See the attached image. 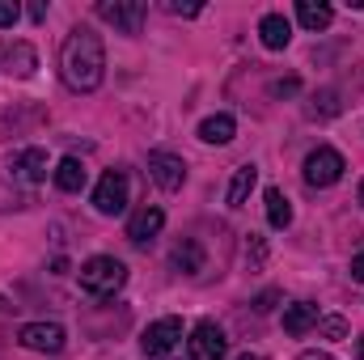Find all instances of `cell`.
Segmentation results:
<instances>
[{"mask_svg":"<svg viewBox=\"0 0 364 360\" xmlns=\"http://www.w3.org/2000/svg\"><path fill=\"white\" fill-rule=\"evenodd\" d=\"M263 259H267V246H263L259 233H250V242H246V263H250V268H263Z\"/></svg>","mask_w":364,"mask_h":360,"instance_id":"22","label":"cell"},{"mask_svg":"<svg viewBox=\"0 0 364 360\" xmlns=\"http://www.w3.org/2000/svg\"><path fill=\"white\" fill-rule=\"evenodd\" d=\"M255 182H259V166H237V174H233V182H229V195H225V203L229 208H242L246 199H250V191H255Z\"/></svg>","mask_w":364,"mask_h":360,"instance_id":"17","label":"cell"},{"mask_svg":"<svg viewBox=\"0 0 364 360\" xmlns=\"http://www.w3.org/2000/svg\"><path fill=\"white\" fill-rule=\"evenodd\" d=\"M144 13H149V4H144V0H97V17H102V21H110V26H114V30H123V34H140Z\"/></svg>","mask_w":364,"mask_h":360,"instance_id":"4","label":"cell"},{"mask_svg":"<svg viewBox=\"0 0 364 360\" xmlns=\"http://www.w3.org/2000/svg\"><path fill=\"white\" fill-rule=\"evenodd\" d=\"M34 68H38V55L30 43H0V73L26 81V77H34Z\"/></svg>","mask_w":364,"mask_h":360,"instance_id":"10","label":"cell"},{"mask_svg":"<svg viewBox=\"0 0 364 360\" xmlns=\"http://www.w3.org/2000/svg\"><path fill=\"white\" fill-rule=\"evenodd\" d=\"M85 182H90V170H85V162H77V157H64V162L55 166V186H60V191L77 195Z\"/></svg>","mask_w":364,"mask_h":360,"instance_id":"19","label":"cell"},{"mask_svg":"<svg viewBox=\"0 0 364 360\" xmlns=\"http://www.w3.org/2000/svg\"><path fill=\"white\" fill-rule=\"evenodd\" d=\"M318 335L322 339H348V318H339V314L318 318Z\"/></svg>","mask_w":364,"mask_h":360,"instance_id":"21","label":"cell"},{"mask_svg":"<svg viewBox=\"0 0 364 360\" xmlns=\"http://www.w3.org/2000/svg\"><path fill=\"white\" fill-rule=\"evenodd\" d=\"M166 9H170L174 17H199V9H203V4H182V0H170Z\"/></svg>","mask_w":364,"mask_h":360,"instance_id":"25","label":"cell"},{"mask_svg":"<svg viewBox=\"0 0 364 360\" xmlns=\"http://www.w3.org/2000/svg\"><path fill=\"white\" fill-rule=\"evenodd\" d=\"M233 136H237L233 115H208V119L199 123V140H208V144H229Z\"/></svg>","mask_w":364,"mask_h":360,"instance_id":"16","label":"cell"},{"mask_svg":"<svg viewBox=\"0 0 364 360\" xmlns=\"http://www.w3.org/2000/svg\"><path fill=\"white\" fill-rule=\"evenodd\" d=\"M93 208L102 216H119L127 208V174L123 170H106L102 182L93 186Z\"/></svg>","mask_w":364,"mask_h":360,"instance_id":"7","label":"cell"},{"mask_svg":"<svg viewBox=\"0 0 364 360\" xmlns=\"http://www.w3.org/2000/svg\"><path fill=\"white\" fill-rule=\"evenodd\" d=\"M343 170H348V162H343V153L339 149H331V144H318L309 157H305V182L309 186H335V182L343 179Z\"/></svg>","mask_w":364,"mask_h":360,"instance_id":"3","label":"cell"},{"mask_svg":"<svg viewBox=\"0 0 364 360\" xmlns=\"http://www.w3.org/2000/svg\"><path fill=\"white\" fill-rule=\"evenodd\" d=\"M318 102H322V106H314V115H318V110H322V115H339V102H335V93L331 90L318 93Z\"/></svg>","mask_w":364,"mask_h":360,"instance_id":"24","label":"cell"},{"mask_svg":"<svg viewBox=\"0 0 364 360\" xmlns=\"http://www.w3.org/2000/svg\"><path fill=\"white\" fill-rule=\"evenodd\" d=\"M360 208H364V179H360Z\"/></svg>","mask_w":364,"mask_h":360,"instance_id":"32","label":"cell"},{"mask_svg":"<svg viewBox=\"0 0 364 360\" xmlns=\"http://www.w3.org/2000/svg\"><path fill=\"white\" fill-rule=\"evenodd\" d=\"M149 179L157 182L161 191H182V182H186V162L174 157V153H149Z\"/></svg>","mask_w":364,"mask_h":360,"instance_id":"8","label":"cell"},{"mask_svg":"<svg viewBox=\"0 0 364 360\" xmlns=\"http://www.w3.org/2000/svg\"><path fill=\"white\" fill-rule=\"evenodd\" d=\"M186 348H191V360H225L229 339H225V331H220L212 318H203V322H195V331H191Z\"/></svg>","mask_w":364,"mask_h":360,"instance_id":"6","label":"cell"},{"mask_svg":"<svg viewBox=\"0 0 364 360\" xmlns=\"http://www.w3.org/2000/svg\"><path fill=\"white\" fill-rule=\"evenodd\" d=\"M161 225H166V212H161L157 203H144V208L127 221V238H132L136 246H149V242L161 233Z\"/></svg>","mask_w":364,"mask_h":360,"instance_id":"11","label":"cell"},{"mask_svg":"<svg viewBox=\"0 0 364 360\" xmlns=\"http://www.w3.org/2000/svg\"><path fill=\"white\" fill-rule=\"evenodd\" d=\"M352 280H356V284H364V250L352 259Z\"/></svg>","mask_w":364,"mask_h":360,"instance_id":"28","label":"cell"},{"mask_svg":"<svg viewBox=\"0 0 364 360\" xmlns=\"http://www.w3.org/2000/svg\"><path fill=\"white\" fill-rule=\"evenodd\" d=\"M259 38H263L267 51H284V47L292 43V21H288L284 13H267V17L259 21Z\"/></svg>","mask_w":364,"mask_h":360,"instance_id":"12","label":"cell"},{"mask_svg":"<svg viewBox=\"0 0 364 360\" xmlns=\"http://www.w3.org/2000/svg\"><path fill=\"white\" fill-rule=\"evenodd\" d=\"M17 344L30 348V352H47V356H55V352H64L68 335H64L60 322H26V327L17 331Z\"/></svg>","mask_w":364,"mask_h":360,"instance_id":"5","label":"cell"},{"mask_svg":"<svg viewBox=\"0 0 364 360\" xmlns=\"http://www.w3.org/2000/svg\"><path fill=\"white\" fill-rule=\"evenodd\" d=\"M30 17L34 21H47V4H30Z\"/></svg>","mask_w":364,"mask_h":360,"instance_id":"29","label":"cell"},{"mask_svg":"<svg viewBox=\"0 0 364 360\" xmlns=\"http://www.w3.org/2000/svg\"><path fill=\"white\" fill-rule=\"evenodd\" d=\"M237 360H263V356H259V352H242Z\"/></svg>","mask_w":364,"mask_h":360,"instance_id":"31","label":"cell"},{"mask_svg":"<svg viewBox=\"0 0 364 360\" xmlns=\"http://www.w3.org/2000/svg\"><path fill=\"white\" fill-rule=\"evenodd\" d=\"M360 360H364V339H360Z\"/></svg>","mask_w":364,"mask_h":360,"instance_id":"34","label":"cell"},{"mask_svg":"<svg viewBox=\"0 0 364 360\" xmlns=\"http://www.w3.org/2000/svg\"><path fill=\"white\" fill-rule=\"evenodd\" d=\"M267 221H272V229H288L292 225V203H288V195L279 186H267Z\"/></svg>","mask_w":364,"mask_h":360,"instance_id":"20","label":"cell"},{"mask_svg":"<svg viewBox=\"0 0 364 360\" xmlns=\"http://www.w3.org/2000/svg\"><path fill=\"white\" fill-rule=\"evenodd\" d=\"M296 21H301L305 30H314V34H318V30H326V26L335 21V9H331V4H322V0H301V4H296Z\"/></svg>","mask_w":364,"mask_h":360,"instance_id":"15","label":"cell"},{"mask_svg":"<svg viewBox=\"0 0 364 360\" xmlns=\"http://www.w3.org/2000/svg\"><path fill=\"white\" fill-rule=\"evenodd\" d=\"M17 17H21V9H17L13 0H0V30H9V26H17Z\"/></svg>","mask_w":364,"mask_h":360,"instance_id":"23","label":"cell"},{"mask_svg":"<svg viewBox=\"0 0 364 360\" xmlns=\"http://www.w3.org/2000/svg\"><path fill=\"white\" fill-rule=\"evenodd\" d=\"M0 309H9V301H4V297H0Z\"/></svg>","mask_w":364,"mask_h":360,"instance_id":"33","label":"cell"},{"mask_svg":"<svg viewBox=\"0 0 364 360\" xmlns=\"http://www.w3.org/2000/svg\"><path fill=\"white\" fill-rule=\"evenodd\" d=\"M9 170H13V179H21V182H43L47 179V153L43 149H21Z\"/></svg>","mask_w":364,"mask_h":360,"instance_id":"13","label":"cell"},{"mask_svg":"<svg viewBox=\"0 0 364 360\" xmlns=\"http://www.w3.org/2000/svg\"><path fill=\"white\" fill-rule=\"evenodd\" d=\"M178 339H182V318H157L140 335V348H144V356H166Z\"/></svg>","mask_w":364,"mask_h":360,"instance_id":"9","label":"cell"},{"mask_svg":"<svg viewBox=\"0 0 364 360\" xmlns=\"http://www.w3.org/2000/svg\"><path fill=\"white\" fill-rule=\"evenodd\" d=\"M60 77L73 93H93L106 77V47L90 26H77L60 47Z\"/></svg>","mask_w":364,"mask_h":360,"instance_id":"1","label":"cell"},{"mask_svg":"<svg viewBox=\"0 0 364 360\" xmlns=\"http://www.w3.org/2000/svg\"><path fill=\"white\" fill-rule=\"evenodd\" d=\"M275 301H279V292H275V288H267V292H263V297L255 301V309H259V314H267V309H272Z\"/></svg>","mask_w":364,"mask_h":360,"instance_id":"27","label":"cell"},{"mask_svg":"<svg viewBox=\"0 0 364 360\" xmlns=\"http://www.w3.org/2000/svg\"><path fill=\"white\" fill-rule=\"evenodd\" d=\"M301 360H335L331 352H301Z\"/></svg>","mask_w":364,"mask_h":360,"instance_id":"30","label":"cell"},{"mask_svg":"<svg viewBox=\"0 0 364 360\" xmlns=\"http://www.w3.org/2000/svg\"><path fill=\"white\" fill-rule=\"evenodd\" d=\"M81 288L90 292V297H114L123 284H127V268L114 259V255H93L81 263Z\"/></svg>","mask_w":364,"mask_h":360,"instance_id":"2","label":"cell"},{"mask_svg":"<svg viewBox=\"0 0 364 360\" xmlns=\"http://www.w3.org/2000/svg\"><path fill=\"white\" fill-rule=\"evenodd\" d=\"M170 263H174V271H182V275L203 271V246H199L195 238H182L178 246H174V255H170Z\"/></svg>","mask_w":364,"mask_h":360,"instance_id":"18","label":"cell"},{"mask_svg":"<svg viewBox=\"0 0 364 360\" xmlns=\"http://www.w3.org/2000/svg\"><path fill=\"white\" fill-rule=\"evenodd\" d=\"M296 90H301V81H296V77H288V81H275V85H272L275 97H288V93H296Z\"/></svg>","mask_w":364,"mask_h":360,"instance_id":"26","label":"cell"},{"mask_svg":"<svg viewBox=\"0 0 364 360\" xmlns=\"http://www.w3.org/2000/svg\"><path fill=\"white\" fill-rule=\"evenodd\" d=\"M284 331H288V335H309V331H318V305H309V301L284 305Z\"/></svg>","mask_w":364,"mask_h":360,"instance_id":"14","label":"cell"}]
</instances>
